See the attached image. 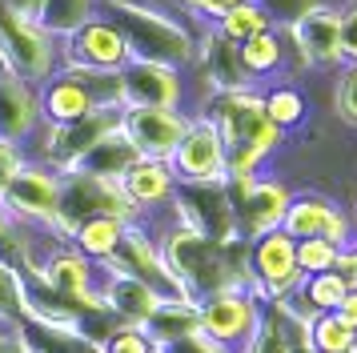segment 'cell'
<instances>
[{
    "label": "cell",
    "instance_id": "cell-1",
    "mask_svg": "<svg viewBox=\"0 0 357 353\" xmlns=\"http://www.w3.org/2000/svg\"><path fill=\"white\" fill-rule=\"evenodd\" d=\"M197 112H205L221 141H225L229 157V176H257L269 169L277 149L285 144V133L269 121L265 112V93L261 84H245V89H225L213 93Z\"/></svg>",
    "mask_w": 357,
    "mask_h": 353
},
{
    "label": "cell",
    "instance_id": "cell-2",
    "mask_svg": "<svg viewBox=\"0 0 357 353\" xmlns=\"http://www.w3.org/2000/svg\"><path fill=\"white\" fill-rule=\"evenodd\" d=\"M293 48V77H329L345 68L341 57V0H313L293 24H285Z\"/></svg>",
    "mask_w": 357,
    "mask_h": 353
},
{
    "label": "cell",
    "instance_id": "cell-3",
    "mask_svg": "<svg viewBox=\"0 0 357 353\" xmlns=\"http://www.w3.org/2000/svg\"><path fill=\"white\" fill-rule=\"evenodd\" d=\"M229 197H233V213H237V233L253 241L269 229H281L285 209L293 201V185H285L277 173L229 176Z\"/></svg>",
    "mask_w": 357,
    "mask_h": 353
},
{
    "label": "cell",
    "instance_id": "cell-4",
    "mask_svg": "<svg viewBox=\"0 0 357 353\" xmlns=\"http://www.w3.org/2000/svg\"><path fill=\"white\" fill-rule=\"evenodd\" d=\"M281 229H285L293 241L325 237V241H333L337 249H349L357 241L354 213L321 189H293V201H289V209H285Z\"/></svg>",
    "mask_w": 357,
    "mask_h": 353
},
{
    "label": "cell",
    "instance_id": "cell-5",
    "mask_svg": "<svg viewBox=\"0 0 357 353\" xmlns=\"http://www.w3.org/2000/svg\"><path fill=\"white\" fill-rule=\"evenodd\" d=\"M173 173L181 185H225L229 181V157H225V141L205 112L189 117V128L181 144L173 149Z\"/></svg>",
    "mask_w": 357,
    "mask_h": 353
},
{
    "label": "cell",
    "instance_id": "cell-6",
    "mask_svg": "<svg viewBox=\"0 0 357 353\" xmlns=\"http://www.w3.org/2000/svg\"><path fill=\"white\" fill-rule=\"evenodd\" d=\"M65 48V61L61 68H93V73H121L132 61V48L125 29L116 24L109 13H97L89 24L61 40Z\"/></svg>",
    "mask_w": 357,
    "mask_h": 353
},
{
    "label": "cell",
    "instance_id": "cell-7",
    "mask_svg": "<svg viewBox=\"0 0 357 353\" xmlns=\"http://www.w3.org/2000/svg\"><path fill=\"white\" fill-rule=\"evenodd\" d=\"M185 68L165 61H129L121 68V100L149 109H185Z\"/></svg>",
    "mask_w": 357,
    "mask_h": 353
},
{
    "label": "cell",
    "instance_id": "cell-8",
    "mask_svg": "<svg viewBox=\"0 0 357 353\" xmlns=\"http://www.w3.org/2000/svg\"><path fill=\"white\" fill-rule=\"evenodd\" d=\"M193 112L185 109H149V105H129L121 112V128L132 141V149L149 160H169L181 144Z\"/></svg>",
    "mask_w": 357,
    "mask_h": 353
},
{
    "label": "cell",
    "instance_id": "cell-9",
    "mask_svg": "<svg viewBox=\"0 0 357 353\" xmlns=\"http://www.w3.org/2000/svg\"><path fill=\"white\" fill-rule=\"evenodd\" d=\"M261 325V301L249 289H225L201 301V333L217 337L221 345H241Z\"/></svg>",
    "mask_w": 357,
    "mask_h": 353
},
{
    "label": "cell",
    "instance_id": "cell-10",
    "mask_svg": "<svg viewBox=\"0 0 357 353\" xmlns=\"http://www.w3.org/2000/svg\"><path fill=\"white\" fill-rule=\"evenodd\" d=\"M0 201L20 213V217H33V221H45V225H56V213H61V176L45 173V169H24L20 165L17 176L4 185Z\"/></svg>",
    "mask_w": 357,
    "mask_h": 353
},
{
    "label": "cell",
    "instance_id": "cell-11",
    "mask_svg": "<svg viewBox=\"0 0 357 353\" xmlns=\"http://www.w3.org/2000/svg\"><path fill=\"white\" fill-rule=\"evenodd\" d=\"M237 57H241L245 77L253 84H273L281 77H293V48H289V32L285 24H273V29L257 32L237 45ZM301 80V77H297Z\"/></svg>",
    "mask_w": 357,
    "mask_h": 353
},
{
    "label": "cell",
    "instance_id": "cell-12",
    "mask_svg": "<svg viewBox=\"0 0 357 353\" xmlns=\"http://www.w3.org/2000/svg\"><path fill=\"white\" fill-rule=\"evenodd\" d=\"M40 121L45 112H40V93L33 89V80L17 77V73H0V141L17 144Z\"/></svg>",
    "mask_w": 357,
    "mask_h": 353
},
{
    "label": "cell",
    "instance_id": "cell-13",
    "mask_svg": "<svg viewBox=\"0 0 357 353\" xmlns=\"http://www.w3.org/2000/svg\"><path fill=\"white\" fill-rule=\"evenodd\" d=\"M105 305L113 309V317L121 325H132V329H145V321L153 317V309L161 305V293L141 281V277H132V273H116L109 269V285H105Z\"/></svg>",
    "mask_w": 357,
    "mask_h": 353
},
{
    "label": "cell",
    "instance_id": "cell-14",
    "mask_svg": "<svg viewBox=\"0 0 357 353\" xmlns=\"http://www.w3.org/2000/svg\"><path fill=\"white\" fill-rule=\"evenodd\" d=\"M121 189L129 193V201L141 209V213H145V209L173 205V197H177L181 181H177V173H173V165H169V160H149V157H141V160L129 169V173L121 176Z\"/></svg>",
    "mask_w": 357,
    "mask_h": 353
},
{
    "label": "cell",
    "instance_id": "cell-15",
    "mask_svg": "<svg viewBox=\"0 0 357 353\" xmlns=\"http://www.w3.org/2000/svg\"><path fill=\"white\" fill-rule=\"evenodd\" d=\"M17 337L24 353H105V345L84 333L81 325H56V321L33 317V313H24Z\"/></svg>",
    "mask_w": 357,
    "mask_h": 353
},
{
    "label": "cell",
    "instance_id": "cell-16",
    "mask_svg": "<svg viewBox=\"0 0 357 353\" xmlns=\"http://www.w3.org/2000/svg\"><path fill=\"white\" fill-rule=\"evenodd\" d=\"M261 93H265V112H269V121H273L285 137H289L293 128L305 125L309 112H313L305 80H297V77H281V80H273V84H265Z\"/></svg>",
    "mask_w": 357,
    "mask_h": 353
},
{
    "label": "cell",
    "instance_id": "cell-17",
    "mask_svg": "<svg viewBox=\"0 0 357 353\" xmlns=\"http://www.w3.org/2000/svg\"><path fill=\"white\" fill-rule=\"evenodd\" d=\"M145 333L153 337V345L201 333V301H193V297H161L153 317L145 321Z\"/></svg>",
    "mask_w": 357,
    "mask_h": 353
},
{
    "label": "cell",
    "instance_id": "cell-18",
    "mask_svg": "<svg viewBox=\"0 0 357 353\" xmlns=\"http://www.w3.org/2000/svg\"><path fill=\"white\" fill-rule=\"evenodd\" d=\"M137 160H141V153L132 149V141L125 137V128H113L109 137H100V141L84 153L77 169H81V173H93V176H105V181H121ZM68 173H73V169H68Z\"/></svg>",
    "mask_w": 357,
    "mask_h": 353
},
{
    "label": "cell",
    "instance_id": "cell-19",
    "mask_svg": "<svg viewBox=\"0 0 357 353\" xmlns=\"http://www.w3.org/2000/svg\"><path fill=\"white\" fill-rule=\"evenodd\" d=\"M129 225L132 221H121V217L100 213V217H89V221L77 225L73 241H77V249H81L84 257H100V261H109V257L116 253V245H121V237H125Z\"/></svg>",
    "mask_w": 357,
    "mask_h": 353
},
{
    "label": "cell",
    "instance_id": "cell-20",
    "mask_svg": "<svg viewBox=\"0 0 357 353\" xmlns=\"http://www.w3.org/2000/svg\"><path fill=\"white\" fill-rule=\"evenodd\" d=\"M97 8H100V0H45L36 24L45 32H52L56 40H65V36H73L81 24H89V20L97 16Z\"/></svg>",
    "mask_w": 357,
    "mask_h": 353
},
{
    "label": "cell",
    "instance_id": "cell-21",
    "mask_svg": "<svg viewBox=\"0 0 357 353\" xmlns=\"http://www.w3.org/2000/svg\"><path fill=\"white\" fill-rule=\"evenodd\" d=\"M213 29L221 32L225 40H233V45H241V40H249V36H257V32L273 29V16L261 8L257 0H241V4H233Z\"/></svg>",
    "mask_w": 357,
    "mask_h": 353
},
{
    "label": "cell",
    "instance_id": "cell-22",
    "mask_svg": "<svg viewBox=\"0 0 357 353\" xmlns=\"http://www.w3.org/2000/svg\"><path fill=\"white\" fill-rule=\"evenodd\" d=\"M309 341H313V353H354L357 329L333 309V313H317V317H313Z\"/></svg>",
    "mask_w": 357,
    "mask_h": 353
},
{
    "label": "cell",
    "instance_id": "cell-23",
    "mask_svg": "<svg viewBox=\"0 0 357 353\" xmlns=\"http://www.w3.org/2000/svg\"><path fill=\"white\" fill-rule=\"evenodd\" d=\"M349 277L341 269H329V273H313L305 277V285L297 289L301 297L309 301V309H317V313H333L341 301H345V293H349Z\"/></svg>",
    "mask_w": 357,
    "mask_h": 353
},
{
    "label": "cell",
    "instance_id": "cell-24",
    "mask_svg": "<svg viewBox=\"0 0 357 353\" xmlns=\"http://www.w3.org/2000/svg\"><path fill=\"white\" fill-rule=\"evenodd\" d=\"M341 253H345V249H337L333 241L305 237V241H297V269L305 273V277H313V273H329V269H337Z\"/></svg>",
    "mask_w": 357,
    "mask_h": 353
},
{
    "label": "cell",
    "instance_id": "cell-25",
    "mask_svg": "<svg viewBox=\"0 0 357 353\" xmlns=\"http://www.w3.org/2000/svg\"><path fill=\"white\" fill-rule=\"evenodd\" d=\"M333 117L357 133V64H345L333 73Z\"/></svg>",
    "mask_w": 357,
    "mask_h": 353
},
{
    "label": "cell",
    "instance_id": "cell-26",
    "mask_svg": "<svg viewBox=\"0 0 357 353\" xmlns=\"http://www.w3.org/2000/svg\"><path fill=\"white\" fill-rule=\"evenodd\" d=\"M105 353H157L153 337L145 329H132V325H121L109 341H105Z\"/></svg>",
    "mask_w": 357,
    "mask_h": 353
},
{
    "label": "cell",
    "instance_id": "cell-27",
    "mask_svg": "<svg viewBox=\"0 0 357 353\" xmlns=\"http://www.w3.org/2000/svg\"><path fill=\"white\" fill-rule=\"evenodd\" d=\"M13 313H24V285H20L17 273L0 261V317H13Z\"/></svg>",
    "mask_w": 357,
    "mask_h": 353
},
{
    "label": "cell",
    "instance_id": "cell-28",
    "mask_svg": "<svg viewBox=\"0 0 357 353\" xmlns=\"http://www.w3.org/2000/svg\"><path fill=\"white\" fill-rule=\"evenodd\" d=\"M157 353H233V350L221 345V341L209 337V333H189V337H181V341H165V345H157Z\"/></svg>",
    "mask_w": 357,
    "mask_h": 353
},
{
    "label": "cell",
    "instance_id": "cell-29",
    "mask_svg": "<svg viewBox=\"0 0 357 353\" xmlns=\"http://www.w3.org/2000/svg\"><path fill=\"white\" fill-rule=\"evenodd\" d=\"M341 57L357 64V0H341Z\"/></svg>",
    "mask_w": 357,
    "mask_h": 353
},
{
    "label": "cell",
    "instance_id": "cell-30",
    "mask_svg": "<svg viewBox=\"0 0 357 353\" xmlns=\"http://www.w3.org/2000/svg\"><path fill=\"white\" fill-rule=\"evenodd\" d=\"M20 169V157H17V144L13 141H0V193H4V185L17 176Z\"/></svg>",
    "mask_w": 357,
    "mask_h": 353
},
{
    "label": "cell",
    "instance_id": "cell-31",
    "mask_svg": "<svg viewBox=\"0 0 357 353\" xmlns=\"http://www.w3.org/2000/svg\"><path fill=\"white\" fill-rule=\"evenodd\" d=\"M337 269L345 273V277H349V285H357V241L349 245V249H345V253H341Z\"/></svg>",
    "mask_w": 357,
    "mask_h": 353
},
{
    "label": "cell",
    "instance_id": "cell-32",
    "mask_svg": "<svg viewBox=\"0 0 357 353\" xmlns=\"http://www.w3.org/2000/svg\"><path fill=\"white\" fill-rule=\"evenodd\" d=\"M337 313H341V317H345V321H349V325L357 329V285L349 289V293H345V301L337 305Z\"/></svg>",
    "mask_w": 357,
    "mask_h": 353
},
{
    "label": "cell",
    "instance_id": "cell-33",
    "mask_svg": "<svg viewBox=\"0 0 357 353\" xmlns=\"http://www.w3.org/2000/svg\"><path fill=\"white\" fill-rule=\"evenodd\" d=\"M0 353H24L20 337H0Z\"/></svg>",
    "mask_w": 357,
    "mask_h": 353
},
{
    "label": "cell",
    "instance_id": "cell-34",
    "mask_svg": "<svg viewBox=\"0 0 357 353\" xmlns=\"http://www.w3.org/2000/svg\"><path fill=\"white\" fill-rule=\"evenodd\" d=\"M349 213H354V229H357V201H354V209H349Z\"/></svg>",
    "mask_w": 357,
    "mask_h": 353
}]
</instances>
